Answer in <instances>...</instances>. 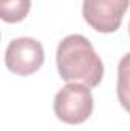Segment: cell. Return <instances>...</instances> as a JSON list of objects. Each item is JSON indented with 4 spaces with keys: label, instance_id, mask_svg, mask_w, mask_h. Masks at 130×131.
Listing matches in <instances>:
<instances>
[{
    "label": "cell",
    "instance_id": "obj_3",
    "mask_svg": "<svg viewBox=\"0 0 130 131\" xmlns=\"http://www.w3.org/2000/svg\"><path fill=\"white\" fill-rule=\"evenodd\" d=\"M44 63V50L40 41L29 38V37H20L12 40L5 52V64L9 72L20 75V76H29L35 73Z\"/></svg>",
    "mask_w": 130,
    "mask_h": 131
},
{
    "label": "cell",
    "instance_id": "obj_6",
    "mask_svg": "<svg viewBox=\"0 0 130 131\" xmlns=\"http://www.w3.org/2000/svg\"><path fill=\"white\" fill-rule=\"evenodd\" d=\"M118 99L123 108L130 114V52L126 53L118 64Z\"/></svg>",
    "mask_w": 130,
    "mask_h": 131
},
{
    "label": "cell",
    "instance_id": "obj_2",
    "mask_svg": "<svg viewBox=\"0 0 130 131\" xmlns=\"http://www.w3.org/2000/svg\"><path fill=\"white\" fill-rule=\"evenodd\" d=\"M94 111V98L89 87L77 82H69L54 98L55 116L69 125L83 124Z\"/></svg>",
    "mask_w": 130,
    "mask_h": 131
},
{
    "label": "cell",
    "instance_id": "obj_1",
    "mask_svg": "<svg viewBox=\"0 0 130 131\" xmlns=\"http://www.w3.org/2000/svg\"><path fill=\"white\" fill-rule=\"evenodd\" d=\"M57 69L61 79L83 84L89 89L97 87L103 79L104 66L92 43L80 35H67L57 47Z\"/></svg>",
    "mask_w": 130,
    "mask_h": 131
},
{
    "label": "cell",
    "instance_id": "obj_4",
    "mask_svg": "<svg viewBox=\"0 0 130 131\" xmlns=\"http://www.w3.org/2000/svg\"><path fill=\"white\" fill-rule=\"evenodd\" d=\"M130 0H83V17L95 31L110 34L119 29Z\"/></svg>",
    "mask_w": 130,
    "mask_h": 131
},
{
    "label": "cell",
    "instance_id": "obj_7",
    "mask_svg": "<svg viewBox=\"0 0 130 131\" xmlns=\"http://www.w3.org/2000/svg\"><path fill=\"white\" fill-rule=\"evenodd\" d=\"M129 34H130V23H129Z\"/></svg>",
    "mask_w": 130,
    "mask_h": 131
},
{
    "label": "cell",
    "instance_id": "obj_5",
    "mask_svg": "<svg viewBox=\"0 0 130 131\" xmlns=\"http://www.w3.org/2000/svg\"><path fill=\"white\" fill-rule=\"evenodd\" d=\"M31 0H0V17L6 23H18L26 18Z\"/></svg>",
    "mask_w": 130,
    "mask_h": 131
}]
</instances>
